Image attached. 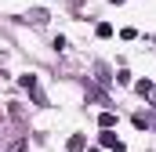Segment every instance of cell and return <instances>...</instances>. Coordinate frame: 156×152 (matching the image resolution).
<instances>
[{
  "instance_id": "cell-1",
  "label": "cell",
  "mask_w": 156,
  "mask_h": 152,
  "mask_svg": "<svg viewBox=\"0 0 156 152\" xmlns=\"http://www.w3.org/2000/svg\"><path fill=\"white\" fill-rule=\"evenodd\" d=\"M98 141H102V149H113V152H123V141H120L113 130H102L98 134Z\"/></svg>"
},
{
  "instance_id": "cell-2",
  "label": "cell",
  "mask_w": 156,
  "mask_h": 152,
  "mask_svg": "<svg viewBox=\"0 0 156 152\" xmlns=\"http://www.w3.org/2000/svg\"><path fill=\"white\" fill-rule=\"evenodd\" d=\"M134 91H138V94H142V98H153V83H149V80H138V83H134Z\"/></svg>"
},
{
  "instance_id": "cell-3",
  "label": "cell",
  "mask_w": 156,
  "mask_h": 152,
  "mask_svg": "<svg viewBox=\"0 0 156 152\" xmlns=\"http://www.w3.org/2000/svg\"><path fill=\"white\" fill-rule=\"evenodd\" d=\"M94 36H98V40H109V36H113V26H109V22H98V26H94Z\"/></svg>"
},
{
  "instance_id": "cell-4",
  "label": "cell",
  "mask_w": 156,
  "mask_h": 152,
  "mask_svg": "<svg viewBox=\"0 0 156 152\" xmlns=\"http://www.w3.org/2000/svg\"><path fill=\"white\" fill-rule=\"evenodd\" d=\"M98 123H102V130H113V123H116V112H109V109H105V112L98 116Z\"/></svg>"
},
{
  "instance_id": "cell-5",
  "label": "cell",
  "mask_w": 156,
  "mask_h": 152,
  "mask_svg": "<svg viewBox=\"0 0 156 152\" xmlns=\"http://www.w3.org/2000/svg\"><path fill=\"white\" fill-rule=\"evenodd\" d=\"M83 145H87L83 134H73V138H69V152H83Z\"/></svg>"
},
{
  "instance_id": "cell-6",
  "label": "cell",
  "mask_w": 156,
  "mask_h": 152,
  "mask_svg": "<svg viewBox=\"0 0 156 152\" xmlns=\"http://www.w3.org/2000/svg\"><path fill=\"white\" fill-rule=\"evenodd\" d=\"M109 4H123V0H109Z\"/></svg>"
},
{
  "instance_id": "cell-7",
  "label": "cell",
  "mask_w": 156,
  "mask_h": 152,
  "mask_svg": "<svg viewBox=\"0 0 156 152\" xmlns=\"http://www.w3.org/2000/svg\"><path fill=\"white\" fill-rule=\"evenodd\" d=\"M91 152H102V149H91Z\"/></svg>"
}]
</instances>
